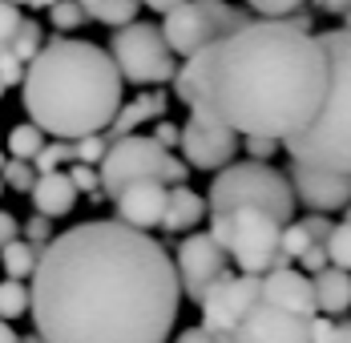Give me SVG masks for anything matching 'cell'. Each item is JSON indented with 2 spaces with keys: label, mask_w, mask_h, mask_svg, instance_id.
Returning a JSON list of instances; mask_svg holds the SVG:
<instances>
[{
  "label": "cell",
  "mask_w": 351,
  "mask_h": 343,
  "mask_svg": "<svg viewBox=\"0 0 351 343\" xmlns=\"http://www.w3.org/2000/svg\"><path fill=\"white\" fill-rule=\"evenodd\" d=\"M49 4H57V0H29V8H49Z\"/></svg>",
  "instance_id": "47"
},
{
  "label": "cell",
  "mask_w": 351,
  "mask_h": 343,
  "mask_svg": "<svg viewBox=\"0 0 351 343\" xmlns=\"http://www.w3.org/2000/svg\"><path fill=\"white\" fill-rule=\"evenodd\" d=\"M263 303H275L282 311H295V315H315V291H311V279L295 267H275V271L263 274Z\"/></svg>",
  "instance_id": "16"
},
{
  "label": "cell",
  "mask_w": 351,
  "mask_h": 343,
  "mask_svg": "<svg viewBox=\"0 0 351 343\" xmlns=\"http://www.w3.org/2000/svg\"><path fill=\"white\" fill-rule=\"evenodd\" d=\"M36 255H40V246H33L29 239H12L8 246H0V267L8 279H33Z\"/></svg>",
  "instance_id": "22"
},
{
  "label": "cell",
  "mask_w": 351,
  "mask_h": 343,
  "mask_svg": "<svg viewBox=\"0 0 351 343\" xmlns=\"http://www.w3.org/2000/svg\"><path fill=\"white\" fill-rule=\"evenodd\" d=\"M21 77H25V65H21L12 53H4V57H0V81H4V89L21 85Z\"/></svg>",
  "instance_id": "39"
},
{
  "label": "cell",
  "mask_w": 351,
  "mask_h": 343,
  "mask_svg": "<svg viewBox=\"0 0 351 343\" xmlns=\"http://www.w3.org/2000/svg\"><path fill=\"white\" fill-rule=\"evenodd\" d=\"M250 21V12L226 0H182L178 8L166 12L162 21V36L170 45L174 57H194L198 49L214 45L218 36L234 33Z\"/></svg>",
  "instance_id": "8"
},
{
  "label": "cell",
  "mask_w": 351,
  "mask_h": 343,
  "mask_svg": "<svg viewBox=\"0 0 351 343\" xmlns=\"http://www.w3.org/2000/svg\"><path fill=\"white\" fill-rule=\"evenodd\" d=\"M25 311H29V287H25V279H4L0 283V319L12 323Z\"/></svg>",
  "instance_id": "24"
},
{
  "label": "cell",
  "mask_w": 351,
  "mask_h": 343,
  "mask_svg": "<svg viewBox=\"0 0 351 343\" xmlns=\"http://www.w3.org/2000/svg\"><path fill=\"white\" fill-rule=\"evenodd\" d=\"M226 343H311V319L258 299L226 335Z\"/></svg>",
  "instance_id": "12"
},
{
  "label": "cell",
  "mask_w": 351,
  "mask_h": 343,
  "mask_svg": "<svg viewBox=\"0 0 351 343\" xmlns=\"http://www.w3.org/2000/svg\"><path fill=\"white\" fill-rule=\"evenodd\" d=\"M141 178H154L162 186H178V182H186V162L174 158V150H166L154 137H141V134L109 141V150L101 154V162H97L101 198H113L121 186L141 182Z\"/></svg>",
  "instance_id": "7"
},
{
  "label": "cell",
  "mask_w": 351,
  "mask_h": 343,
  "mask_svg": "<svg viewBox=\"0 0 351 343\" xmlns=\"http://www.w3.org/2000/svg\"><path fill=\"white\" fill-rule=\"evenodd\" d=\"M234 206H254V210H267L275 222H291L295 218V194H291V182L287 174H279L267 162H226L222 170H214V182L206 190V210L222 214V210H234Z\"/></svg>",
  "instance_id": "5"
},
{
  "label": "cell",
  "mask_w": 351,
  "mask_h": 343,
  "mask_svg": "<svg viewBox=\"0 0 351 343\" xmlns=\"http://www.w3.org/2000/svg\"><path fill=\"white\" fill-rule=\"evenodd\" d=\"M141 4H145V8H154V12H162V16H166V12H170V8H178V4H182V0H141Z\"/></svg>",
  "instance_id": "45"
},
{
  "label": "cell",
  "mask_w": 351,
  "mask_h": 343,
  "mask_svg": "<svg viewBox=\"0 0 351 343\" xmlns=\"http://www.w3.org/2000/svg\"><path fill=\"white\" fill-rule=\"evenodd\" d=\"M113 206H117V222L134 226V230H149L162 222V210H166V186L154 182V178H141V182H130L113 194Z\"/></svg>",
  "instance_id": "15"
},
{
  "label": "cell",
  "mask_w": 351,
  "mask_h": 343,
  "mask_svg": "<svg viewBox=\"0 0 351 343\" xmlns=\"http://www.w3.org/2000/svg\"><path fill=\"white\" fill-rule=\"evenodd\" d=\"M311 291H315V311L319 315H343L351 311V271L339 267H323L319 274H311Z\"/></svg>",
  "instance_id": "20"
},
{
  "label": "cell",
  "mask_w": 351,
  "mask_h": 343,
  "mask_svg": "<svg viewBox=\"0 0 351 343\" xmlns=\"http://www.w3.org/2000/svg\"><path fill=\"white\" fill-rule=\"evenodd\" d=\"M174 343H218V340H214L206 327H186V331H182Z\"/></svg>",
  "instance_id": "42"
},
{
  "label": "cell",
  "mask_w": 351,
  "mask_h": 343,
  "mask_svg": "<svg viewBox=\"0 0 351 343\" xmlns=\"http://www.w3.org/2000/svg\"><path fill=\"white\" fill-rule=\"evenodd\" d=\"M40 45H45L40 25H36V21H21V29H16V36H12V49H8V53H12L21 65H29V61L36 57V49H40Z\"/></svg>",
  "instance_id": "27"
},
{
  "label": "cell",
  "mask_w": 351,
  "mask_h": 343,
  "mask_svg": "<svg viewBox=\"0 0 351 343\" xmlns=\"http://www.w3.org/2000/svg\"><path fill=\"white\" fill-rule=\"evenodd\" d=\"M8 4H16V8H21V4H29V0H8Z\"/></svg>",
  "instance_id": "51"
},
{
  "label": "cell",
  "mask_w": 351,
  "mask_h": 343,
  "mask_svg": "<svg viewBox=\"0 0 351 343\" xmlns=\"http://www.w3.org/2000/svg\"><path fill=\"white\" fill-rule=\"evenodd\" d=\"M154 141L166 145V150H174L178 145V126L174 121H166V117H158V126H154Z\"/></svg>",
  "instance_id": "40"
},
{
  "label": "cell",
  "mask_w": 351,
  "mask_h": 343,
  "mask_svg": "<svg viewBox=\"0 0 351 343\" xmlns=\"http://www.w3.org/2000/svg\"><path fill=\"white\" fill-rule=\"evenodd\" d=\"M178 303L170 250L117 218L53 235L29 279L40 343H166Z\"/></svg>",
  "instance_id": "1"
},
{
  "label": "cell",
  "mask_w": 351,
  "mask_h": 343,
  "mask_svg": "<svg viewBox=\"0 0 351 343\" xmlns=\"http://www.w3.org/2000/svg\"><path fill=\"white\" fill-rule=\"evenodd\" d=\"M0 97H4V81H0Z\"/></svg>",
  "instance_id": "53"
},
{
  "label": "cell",
  "mask_w": 351,
  "mask_h": 343,
  "mask_svg": "<svg viewBox=\"0 0 351 343\" xmlns=\"http://www.w3.org/2000/svg\"><path fill=\"white\" fill-rule=\"evenodd\" d=\"M263 21H287V16H299L307 0H246Z\"/></svg>",
  "instance_id": "30"
},
{
  "label": "cell",
  "mask_w": 351,
  "mask_h": 343,
  "mask_svg": "<svg viewBox=\"0 0 351 343\" xmlns=\"http://www.w3.org/2000/svg\"><path fill=\"white\" fill-rule=\"evenodd\" d=\"M307 246H311V239H307V230H303L299 222H287V226H282L279 250H282V259H287V263H295V259H299Z\"/></svg>",
  "instance_id": "32"
},
{
  "label": "cell",
  "mask_w": 351,
  "mask_h": 343,
  "mask_svg": "<svg viewBox=\"0 0 351 343\" xmlns=\"http://www.w3.org/2000/svg\"><path fill=\"white\" fill-rule=\"evenodd\" d=\"M65 162H73V141L53 137V141H45V145H40V154L33 158V170L36 174H53V170H61Z\"/></svg>",
  "instance_id": "28"
},
{
  "label": "cell",
  "mask_w": 351,
  "mask_h": 343,
  "mask_svg": "<svg viewBox=\"0 0 351 343\" xmlns=\"http://www.w3.org/2000/svg\"><path fill=\"white\" fill-rule=\"evenodd\" d=\"M21 102L45 137L77 141L101 134L113 121L121 105V77L106 49L77 36H53L25 65Z\"/></svg>",
  "instance_id": "3"
},
{
  "label": "cell",
  "mask_w": 351,
  "mask_h": 343,
  "mask_svg": "<svg viewBox=\"0 0 351 343\" xmlns=\"http://www.w3.org/2000/svg\"><path fill=\"white\" fill-rule=\"evenodd\" d=\"M174 97L194 121L239 137L299 134L327 93V53L303 16L246 21L174 69Z\"/></svg>",
  "instance_id": "2"
},
{
  "label": "cell",
  "mask_w": 351,
  "mask_h": 343,
  "mask_svg": "<svg viewBox=\"0 0 351 343\" xmlns=\"http://www.w3.org/2000/svg\"><path fill=\"white\" fill-rule=\"evenodd\" d=\"M307 4H315L319 12H335V16L351 8V0H307Z\"/></svg>",
  "instance_id": "43"
},
{
  "label": "cell",
  "mask_w": 351,
  "mask_h": 343,
  "mask_svg": "<svg viewBox=\"0 0 351 343\" xmlns=\"http://www.w3.org/2000/svg\"><path fill=\"white\" fill-rule=\"evenodd\" d=\"M57 230H53V218H45V214H33L29 222H25V235L21 239H29L33 246H45V242L53 239Z\"/></svg>",
  "instance_id": "36"
},
{
  "label": "cell",
  "mask_w": 351,
  "mask_h": 343,
  "mask_svg": "<svg viewBox=\"0 0 351 343\" xmlns=\"http://www.w3.org/2000/svg\"><path fill=\"white\" fill-rule=\"evenodd\" d=\"M230 267V259H226V250L210 239V235H198V230H190L182 246H178L174 255V274H178V291L190 299V303H198L202 295H206V287L218 283L222 274Z\"/></svg>",
  "instance_id": "11"
},
{
  "label": "cell",
  "mask_w": 351,
  "mask_h": 343,
  "mask_svg": "<svg viewBox=\"0 0 351 343\" xmlns=\"http://www.w3.org/2000/svg\"><path fill=\"white\" fill-rule=\"evenodd\" d=\"M287 182H291L295 202H303L311 214H331V210H343L351 202V178L348 174H331V170H319V166H307V162H295L291 158Z\"/></svg>",
  "instance_id": "14"
},
{
  "label": "cell",
  "mask_w": 351,
  "mask_h": 343,
  "mask_svg": "<svg viewBox=\"0 0 351 343\" xmlns=\"http://www.w3.org/2000/svg\"><path fill=\"white\" fill-rule=\"evenodd\" d=\"M69 182L77 186V194H89V198H101V182H97V170L93 166H85V162H77L69 170Z\"/></svg>",
  "instance_id": "34"
},
{
  "label": "cell",
  "mask_w": 351,
  "mask_h": 343,
  "mask_svg": "<svg viewBox=\"0 0 351 343\" xmlns=\"http://www.w3.org/2000/svg\"><path fill=\"white\" fill-rule=\"evenodd\" d=\"M323 250H327V267L351 271V222H335L327 242H323Z\"/></svg>",
  "instance_id": "25"
},
{
  "label": "cell",
  "mask_w": 351,
  "mask_h": 343,
  "mask_svg": "<svg viewBox=\"0 0 351 343\" xmlns=\"http://www.w3.org/2000/svg\"><path fill=\"white\" fill-rule=\"evenodd\" d=\"M319 45L327 53V93L319 113L291 134L282 145L295 162H307L319 170L348 174L351 178V33L331 29L319 33Z\"/></svg>",
  "instance_id": "4"
},
{
  "label": "cell",
  "mask_w": 351,
  "mask_h": 343,
  "mask_svg": "<svg viewBox=\"0 0 351 343\" xmlns=\"http://www.w3.org/2000/svg\"><path fill=\"white\" fill-rule=\"evenodd\" d=\"M0 166H4V154H0Z\"/></svg>",
  "instance_id": "54"
},
{
  "label": "cell",
  "mask_w": 351,
  "mask_h": 343,
  "mask_svg": "<svg viewBox=\"0 0 351 343\" xmlns=\"http://www.w3.org/2000/svg\"><path fill=\"white\" fill-rule=\"evenodd\" d=\"M327 343H351V319L348 323H335L331 335H327Z\"/></svg>",
  "instance_id": "44"
},
{
  "label": "cell",
  "mask_w": 351,
  "mask_h": 343,
  "mask_svg": "<svg viewBox=\"0 0 351 343\" xmlns=\"http://www.w3.org/2000/svg\"><path fill=\"white\" fill-rule=\"evenodd\" d=\"M109 61L130 85H166L178 69L162 29L149 21H130L109 36Z\"/></svg>",
  "instance_id": "9"
},
{
  "label": "cell",
  "mask_w": 351,
  "mask_h": 343,
  "mask_svg": "<svg viewBox=\"0 0 351 343\" xmlns=\"http://www.w3.org/2000/svg\"><path fill=\"white\" fill-rule=\"evenodd\" d=\"M4 194H8V190H4V182H0V198H4Z\"/></svg>",
  "instance_id": "52"
},
{
  "label": "cell",
  "mask_w": 351,
  "mask_h": 343,
  "mask_svg": "<svg viewBox=\"0 0 351 343\" xmlns=\"http://www.w3.org/2000/svg\"><path fill=\"white\" fill-rule=\"evenodd\" d=\"M49 137L45 130H36L33 121H21V126H12L8 130V158H21V162H33L36 154H40V145H45Z\"/></svg>",
  "instance_id": "23"
},
{
  "label": "cell",
  "mask_w": 351,
  "mask_h": 343,
  "mask_svg": "<svg viewBox=\"0 0 351 343\" xmlns=\"http://www.w3.org/2000/svg\"><path fill=\"white\" fill-rule=\"evenodd\" d=\"M239 145H246V158L250 162H267V158H275L282 150V141H275V137H243Z\"/></svg>",
  "instance_id": "35"
},
{
  "label": "cell",
  "mask_w": 351,
  "mask_h": 343,
  "mask_svg": "<svg viewBox=\"0 0 351 343\" xmlns=\"http://www.w3.org/2000/svg\"><path fill=\"white\" fill-rule=\"evenodd\" d=\"M263 299V279L258 274H222L218 283L206 287V295L198 299V307H202V327L210 331L218 343H226V335L239 327V319H243L246 311L254 307Z\"/></svg>",
  "instance_id": "10"
},
{
  "label": "cell",
  "mask_w": 351,
  "mask_h": 343,
  "mask_svg": "<svg viewBox=\"0 0 351 343\" xmlns=\"http://www.w3.org/2000/svg\"><path fill=\"white\" fill-rule=\"evenodd\" d=\"M295 263L303 267V274H319L323 267H327V250H323L319 242H311V246H307V250H303V255H299Z\"/></svg>",
  "instance_id": "38"
},
{
  "label": "cell",
  "mask_w": 351,
  "mask_h": 343,
  "mask_svg": "<svg viewBox=\"0 0 351 343\" xmlns=\"http://www.w3.org/2000/svg\"><path fill=\"white\" fill-rule=\"evenodd\" d=\"M343 214H348V218H343V222H351V202H348V206H343Z\"/></svg>",
  "instance_id": "50"
},
{
  "label": "cell",
  "mask_w": 351,
  "mask_h": 343,
  "mask_svg": "<svg viewBox=\"0 0 351 343\" xmlns=\"http://www.w3.org/2000/svg\"><path fill=\"white\" fill-rule=\"evenodd\" d=\"M21 343H40V335H25V340H21Z\"/></svg>",
  "instance_id": "49"
},
{
  "label": "cell",
  "mask_w": 351,
  "mask_h": 343,
  "mask_svg": "<svg viewBox=\"0 0 351 343\" xmlns=\"http://www.w3.org/2000/svg\"><path fill=\"white\" fill-rule=\"evenodd\" d=\"M158 117H166V97H162V93H138V97H130V102L117 105L113 121H109L101 134H106L109 141H117V137L138 134L141 126H149V121H158Z\"/></svg>",
  "instance_id": "17"
},
{
  "label": "cell",
  "mask_w": 351,
  "mask_h": 343,
  "mask_svg": "<svg viewBox=\"0 0 351 343\" xmlns=\"http://www.w3.org/2000/svg\"><path fill=\"white\" fill-rule=\"evenodd\" d=\"M21 8L16 4H8V0H0V57L12 49V36H16V29H21Z\"/></svg>",
  "instance_id": "33"
},
{
  "label": "cell",
  "mask_w": 351,
  "mask_h": 343,
  "mask_svg": "<svg viewBox=\"0 0 351 343\" xmlns=\"http://www.w3.org/2000/svg\"><path fill=\"white\" fill-rule=\"evenodd\" d=\"M206 235L226 250V259L243 274H258L263 279V274L275 271V267H291L279 250L282 222H275L267 210L234 206V210L210 214V230Z\"/></svg>",
  "instance_id": "6"
},
{
  "label": "cell",
  "mask_w": 351,
  "mask_h": 343,
  "mask_svg": "<svg viewBox=\"0 0 351 343\" xmlns=\"http://www.w3.org/2000/svg\"><path fill=\"white\" fill-rule=\"evenodd\" d=\"M0 343H21V335H16V331L4 323V319H0Z\"/></svg>",
  "instance_id": "46"
},
{
  "label": "cell",
  "mask_w": 351,
  "mask_h": 343,
  "mask_svg": "<svg viewBox=\"0 0 351 343\" xmlns=\"http://www.w3.org/2000/svg\"><path fill=\"white\" fill-rule=\"evenodd\" d=\"M29 198H33L36 214H45V218H61V214H69L73 206H77L81 194H77V186L69 182V174L53 170V174H36Z\"/></svg>",
  "instance_id": "19"
},
{
  "label": "cell",
  "mask_w": 351,
  "mask_h": 343,
  "mask_svg": "<svg viewBox=\"0 0 351 343\" xmlns=\"http://www.w3.org/2000/svg\"><path fill=\"white\" fill-rule=\"evenodd\" d=\"M12 239H21V222L8 210H0V246H8Z\"/></svg>",
  "instance_id": "41"
},
{
  "label": "cell",
  "mask_w": 351,
  "mask_h": 343,
  "mask_svg": "<svg viewBox=\"0 0 351 343\" xmlns=\"http://www.w3.org/2000/svg\"><path fill=\"white\" fill-rule=\"evenodd\" d=\"M0 182H4V190H12V194H29V190H33V182H36L33 162L4 158V166H0Z\"/></svg>",
  "instance_id": "26"
},
{
  "label": "cell",
  "mask_w": 351,
  "mask_h": 343,
  "mask_svg": "<svg viewBox=\"0 0 351 343\" xmlns=\"http://www.w3.org/2000/svg\"><path fill=\"white\" fill-rule=\"evenodd\" d=\"M339 16H343V29L351 33V8H348V12H339Z\"/></svg>",
  "instance_id": "48"
},
{
  "label": "cell",
  "mask_w": 351,
  "mask_h": 343,
  "mask_svg": "<svg viewBox=\"0 0 351 343\" xmlns=\"http://www.w3.org/2000/svg\"><path fill=\"white\" fill-rule=\"evenodd\" d=\"M206 218V198L194 194L186 182L166 186V210H162V230H174V235H190L198 222Z\"/></svg>",
  "instance_id": "18"
},
{
  "label": "cell",
  "mask_w": 351,
  "mask_h": 343,
  "mask_svg": "<svg viewBox=\"0 0 351 343\" xmlns=\"http://www.w3.org/2000/svg\"><path fill=\"white\" fill-rule=\"evenodd\" d=\"M178 145L186 154V166L194 170H222L226 162H234L239 154V134L218 126V121H194L186 117V126H178Z\"/></svg>",
  "instance_id": "13"
},
{
  "label": "cell",
  "mask_w": 351,
  "mask_h": 343,
  "mask_svg": "<svg viewBox=\"0 0 351 343\" xmlns=\"http://www.w3.org/2000/svg\"><path fill=\"white\" fill-rule=\"evenodd\" d=\"M299 226L307 230V239H311V242H319V246H323V242H327V235H331V226H335V222H331L327 214H307V218H299Z\"/></svg>",
  "instance_id": "37"
},
{
  "label": "cell",
  "mask_w": 351,
  "mask_h": 343,
  "mask_svg": "<svg viewBox=\"0 0 351 343\" xmlns=\"http://www.w3.org/2000/svg\"><path fill=\"white\" fill-rule=\"evenodd\" d=\"M77 4H81V12L89 21H101L109 29H121V25L138 21V8H141V0H77Z\"/></svg>",
  "instance_id": "21"
},
{
  "label": "cell",
  "mask_w": 351,
  "mask_h": 343,
  "mask_svg": "<svg viewBox=\"0 0 351 343\" xmlns=\"http://www.w3.org/2000/svg\"><path fill=\"white\" fill-rule=\"evenodd\" d=\"M106 150H109V137H106V134L77 137V141H73V162H85V166H97Z\"/></svg>",
  "instance_id": "31"
},
{
  "label": "cell",
  "mask_w": 351,
  "mask_h": 343,
  "mask_svg": "<svg viewBox=\"0 0 351 343\" xmlns=\"http://www.w3.org/2000/svg\"><path fill=\"white\" fill-rule=\"evenodd\" d=\"M49 21H53L57 33H77L85 25V12H81L77 0H57V4H49Z\"/></svg>",
  "instance_id": "29"
}]
</instances>
